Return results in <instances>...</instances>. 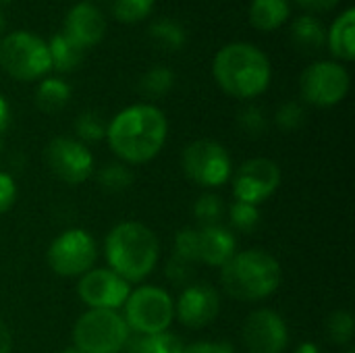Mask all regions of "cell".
I'll return each instance as SVG.
<instances>
[{
	"label": "cell",
	"mask_w": 355,
	"mask_h": 353,
	"mask_svg": "<svg viewBox=\"0 0 355 353\" xmlns=\"http://www.w3.org/2000/svg\"><path fill=\"white\" fill-rule=\"evenodd\" d=\"M168 121L154 104H133L123 108L106 125L110 150L125 164H144L160 154L166 144Z\"/></svg>",
	"instance_id": "cell-1"
},
{
	"label": "cell",
	"mask_w": 355,
	"mask_h": 353,
	"mask_svg": "<svg viewBox=\"0 0 355 353\" xmlns=\"http://www.w3.org/2000/svg\"><path fill=\"white\" fill-rule=\"evenodd\" d=\"M212 75L225 94L239 100H252L268 89L272 67L268 56L254 44L233 42L216 52Z\"/></svg>",
	"instance_id": "cell-2"
},
{
	"label": "cell",
	"mask_w": 355,
	"mask_h": 353,
	"mask_svg": "<svg viewBox=\"0 0 355 353\" xmlns=\"http://www.w3.org/2000/svg\"><path fill=\"white\" fill-rule=\"evenodd\" d=\"M104 254L112 273L127 283H139L156 268L160 243L150 227L125 221L112 227L106 235Z\"/></svg>",
	"instance_id": "cell-3"
},
{
	"label": "cell",
	"mask_w": 355,
	"mask_h": 353,
	"mask_svg": "<svg viewBox=\"0 0 355 353\" xmlns=\"http://www.w3.org/2000/svg\"><path fill=\"white\" fill-rule=\"evenodd\" d=\"M283 273L279 260L266 250L237 252L220 268L223 289L239 302H258L270 298L281 285Z\"/></svg>",
	"instance_id": "cell-4"
},
{
	"label": "cell",
	"mask_w": 355,
	"mask_h": 353,
	"mask_svg": "<svg viewBox=\"0 0 355 353\" xmlns=\"http://www.w3.org/2000/svg\"><path fill=\"white\" fill-rule=\"evenodd\" d=\"M0 67L17 81H35L52 71L48 42L31 31H12L0 37Z\"/></svg>",
	"instance_id": "cell-5"
},
{
	"label": "cell",
	"mask_w": 355,
	"mask_h": 353,
	"mask_svg": "<svg viewBox=\"0 0 355 353\" xmlns=\"http://www.w3.org/2000/svg\"><path fill=\"white\" fill-rule=\"evenodd\" d=\"M131 331L114 310H87L73 327V347L81 353H121Z\"/></svg>",
	"instance_id": "cell-6"
},
{
	"label": "cell",
	"mask_w": 355,
	"mask_h": 353,
	"mask_svg": "<svg viewBox=\"0 0 355 353\" xmlns=\"http://www.w3.org/2000/svg\"><path fill=\"white\" fill-rule=\"evenodd\" d=\"M175 318L173 298L154 285H144L129 293L125 302V322L137 335H156L168 331Z\"/></svg>",
	"instance_id": "cell-7"
},
{
	"label": "cell",
	"mask_w": 355,
	"mask_h": 353,
	"mask_svg": "<svg viewBox=\"0 0 355 353\" xmlns=\"http://www.w3.org/2000/svg\"><path fill=\"white\" fill-rule=\"evenodd\" d=\"M181 169L189 181L200 187H220L233 173V162L227 148L214 139H196L181 154Z\"/></svg>",
	"instance_id": "cell-8"
},
{
	"label": "cell",
	"mask_w": 355,
	"mask_h": 353,
	"mask_svg": "<svg viewBox=\"0 0 355 353\" xmlns=\"http://www.w3.org/2000/svg\"><path fill=\"white\" fill-rule=\"evenodd\" d=\"M349 73L335 60H320L306 67L300 77L302 98L318 108H331L345 100L349 92Z\"/></svg>",
	"instance_id": "cell-9"
},
{
	"label": "cell",
	"mask_w": 355,
	"mask_h": 353,
	"mask_svg": "<svg viewBox=\"0 0 355 353\" xmlns=\"http://www.w3.org/2000/svg\"><path fill=\"white\" fill-rule=\"evenodd\" d=\"M98 250L94 237L83 229L62 231L48 248V266L58 277H81L92 270Z\"/></svg>",
	"instance_id": "cell-10"
},
{
	"label": "cell",
	"mask_w": 355,
	"mask_h": 353,
	"mask_svg": "<svg viewBox=\"0 0 355 353\" xmlns=\"http://www.w3.org/2000/svg\"><path fill=\"white\" fill-rule=\"evenodd\" d=\"M44 158L50 173L67 185H79L94 173L92 152L85 144L73 137H54L46 146Z\"/></svg>",
	"instance_id": "cell-11"
},
{
	"label": "cell",
	"mask_w": 355,
	"mask_h": 353,
	"mask_svg": "<svg viewBox=\"0 0 355 353\" xmlns=\"http://www.w3.org/2000/svg\"><path fill=\"white\" fill-rule=\"evenodd\" d=\"M281 185V169L270 158L245 160L233 177V196L237 202L258 206L266 202Z\"/></svg>",
	"instance_id": "cell-12"
},
{
	"label": "cell",
	"mask_w": 355,
	"mask_h": 353,
	"mask_svg": "<svg viewBox=\"0 0 355 353\" xmlns=\"http://www.w3.org/2000/svg\"><path fill=\"white\" fill-rule=\"evenodd\" d=\"M77 293L89 310H119L125 306L131 287L110 268H92L81 275Z\"/></svg>",
	"instance_id": "cell-13"
},
{
	"label": "cell",
	"mask_w": 355,
	"mask_h": 353,
	"mask_svg": "<svg viewBox=\"0 0 355 353\" xmlns=\"http://www.w3.org/2000/svg\"><path fill=\"white\" fill-rule=\"evenodd\" d=\"M241 337L250 353H283L289 345L287 322L270 308L252 312L243 325Z\"/></svg>",
	"instance_id": "cell-14"
},
{
	"label": "cell",
	"mask_w": 355,
	"mask_h": 353,
	"mask_svg": "<svg viewBox=\"0 0 355 353\" xmlns=\"http://www.w3.org/2000/svg\"><path fill=\"white\" fill-rule=\"evenodd\" d=\"M220 312L218 291L210 285L191 283L183 289L175 306V316L187 329H204L216 320Z\"/></svg>",
	"instance_id": "cell-15"
},
{
	"label": "cell",
	"mask_w": 355,
	"mask_h": 353,
	"mask_svg": "<svg viewBox=\"0 0 355 353\" xmlns=\"http://www.w3.org/2000/svg\"><path fill=\"white\" fill-rule=\"evenodd\" d=\"M62 33L83 50L94 48L106 35L104 12L89 0L77 2L75 6L69 8V12L64 17V31Z\"/></svg>",
	"instance_id": "cell-16"
},
{
	"label": "cell",
	"mask_w": 355,
	"mask_h": 353,
	"mask_svg": "<svg viewBox=\"0 0 355 353\" xmlns=\"http://www.w3.org/2000/svg\"><path fill=\"white\" fill-rule=\"evenodd\" d=\"M198 235V262L223 268L237 254V237L231 229L223 225L200 227Z\"/></svg>",
	"instance_id": "cell-17"
},
{
	"label": "cell",
	"mask_w": 355,
	"mask_h": 353,
	"mask_svg": "<svg viewBox=\"0 0 355 353\" xmlns=\"http://www.w3.org/2000/svg\"><path fill=\"white\" fill-rule=\"evenodd\" d=\"M329 48L335 58L352 62L355 58V8H345L327 33Z\"/></svg>",
	"instance_id": "cell-18"
},
{
	"label": "cell",
	"mask_w": 355,
	"mask_h": 353,
	"mask_svg": "<svg viewBox=\"0 0 355 353\" xmlns=\"http://www.w3.org/2000/svg\"><path fill=\"white\" fill-rule=\"evenodd\" d=\"M289 0H252L250 23L260 31H275L289 19Z\"/></svg>",
	"instance_id": "cell-19"
},
{
	"label": "cell",
	"mask_w": 355,
	"mask_h": 353,
	"mask_svg": "<svg viewBox=\"0 0 355 353\" xmlns=\"http://www.w3.org/2000/svg\"><path fill=\"white\" fill-rule=\"evenodd\" d=\"M48 52H50V62L52 69L58 73H71L75 71L81 60L85 50L79 48L73 40H69L64 33H54L48 42Z\"/></svg>",
	"instance_id": "cell-20"
},
{
	"label": "cell",
	"mask_w": 355,
	"mask_h": 353,
	"mask_svg": "<svg viewBox=\"0 0 355 353\" xmlns=\"http://www.w3.org/2000/svg\"><path fill=\"white\" fill-rule=\"evenodd\" d=\"M185 345L183 341L164 331V333H156V335H129L125 350L127 353H183Z\"/></svg>",
	"instance_id": "cell-21"
},
{
	"label": "cell",
	"mask_w": 355,
	"mask_h": 353,
	"mask_svg": "<svg viewBox=\"0 0 355 353\" xmlns=\"http://www.w3.org/2000/svg\"><path fill=\"white\" fill-rule=\"evenodd\" d=\"M291 37L302 52H316L324 46L327 31L314 15H302L291 25Z\"/></svg>",
	"instance_id": "cell-22"
},
{
	"label": "cell",
	"mask_w": 355,
	"mask_h": 353,
	"mask_svg": "<svg viewBox=\"0 0 355 353\" xmlns=\"http://www.w3.org/2000/svg\"><path fill=\"white\" fill-rule=\"evenodd\" d=\"M71 98V87L60 77H46L35 89V104L44 112H58L67 106Z\"/></svg>",
	"instance_id": "cell-23"
},
{
	"label": "cell",
	"mask_w": 355,
	"mask_h": 353,
	"mask_svg": "<svg viewBox=\"0 0 355 353\" xmlns=\"http://www.w3.org/2000/svg\"><path fill=\"white\" fill-rule=\"evenodd\" d=\"M150 37L154 42H158V46L164 50H181L185 46L187 33L179 21L164 17V19H158L150 25Z\"/></svg>",
	"instance_id": "cell-24"
},
{
	"label": "cell",
	"mask_w": 355,
	"mask_h": 353,
	"mask_svg": "<svg viewBox=\"0 0 355 353\" xmlns=\"http://www.w3.org/2000/svg\"><path fill=\"white\" fill-rule=\"evenodd\" d=\"M98 185L108 191V193H121L125 189H129L133 185V171L125 164V162H110V164H104L98 175Z\"/></svg>",
	"instance_id": "cell-25"
},
{
	"label": "cell",
	"mask_w": 355,
	"mask_h": 353,
	"mask_svg": "<svg viewBox=\"0 0 355 353\" xmlns=\"http://www.w3.org/2000/svg\"><path fill=\"white\" fill-rule=\"evenodd\" d=\"M154 2L156 0H104V4L110 10V15L116 21H121V23L144 21L152 12Z\"/></svg>",
	"instance_id": "cell-26"
},
{
	"label": "cell",
	"mask_w": 355,
	"mask_h": 353,
	"mask_svg": "<svg viewBox=\"0 0 355 353\" xmlns=\"http://www.w3.org/2000/svg\"><path fill=\"white\" fill-rule=\"evenodd\" d=\"M173 85H175V73L168 67H154L139 81V89L148 98H162L173 89Z\"/></svg>",
	"instance_id": "cell-27"
},
{
	"label": "cell",
	"mask_w": 355,
	"mask_h": 353,
	"mask_svg": "<svg viewBox=\"0 0 355 353\" xmlns=\"http://www.w3.org/2000/svg\"><path fill=\"white\" fill-rule=\"evenodd\" d=\"M225 200L216 193H204L198 198L193 206V216L200 223V227H214L220 225L225 216Z\"/></svg>",
	"instance_id": "cell-28"
},
{
	"label": "cell",
	"mask_w": 355,
	"mask_h": 353,
	"mask_svg": "<svg viewBox=\"0 0 355 353\" xmlns=\"http://www.w3.org/2000/svg\"><path fill=\"white\" fill-rule=\"evenodd\" d=\"M75 133L81 144H96L106 137V121L96 110H85L75 121Z\"/></svg>",
	"instance_id": "cell-29"
},
{
	"label": "cell",
	"mask_w": 355,
	"mask_h": 353,
	"mask_svg": "<svg viewBox=\"0 0 355 353\" xmlns=\"http://www.w3.org/2000/svg\"><path fill=\"white\" fill-rule=\"evenodd\" d=\"M229 223L239 233H252L260 225V210L258 206L235 200L229 208Z\"/></svg>",
	"instance_id": "cell-30"
},
{
	"label": "cell",
	"mask_w": 355,
	"mask_h": 353,
	"mask_svg": "<svg viewBox=\"0 0 355 353\" xmlns=\"http://www.w3.org/2000/svg\"><path fill=\"white\" fill-rule=\"evenodd\" d=\"M327 335L337 345H347L354 339V316L347 310H337L327 320Z\"/></svg>",
	"instance_id": "cell-31"
},
{
	"label": "cell",
	"mask_w": 355,
	"mask_h": 353,
	"mask_svg": "<svg viewBox=\"0 0 355 353\" xmlns=\"http://www.w3.org/2000/svg\"><path fill=\"white\" fill-rule=\"evenodd\" d=\"M237 125L250 137H260L266 131L268 121H266V114H264V110L260 106H245L237 114Z\"/></svg>",
	"instance_id": "cell-32"
},
{
	"label": "cell",
	"mask_w": 355,
	"mask_h": 353,
	"mask_svg": "<svg viewBox=\"0 0 355 353\" xmlns=\"http://www.w3.org/2000/svg\"><path fill=\"white\" fill-rule=\"evenodd\" d=\"M275 121H277L279 129H283V131H295V129H300L306 123V108L300 102H295V100L285 102L277 110Z\"/></svg>",
	"instance_id": "cell-33"
},
{
	"label": "cell",
	"mask_w": 355,
	"mask_h": 353,
	"mask_svg": "<svg viewBox=\"0 0 355 353\" xmlns=\"http://www.w3.org/2000/svg\"><path fill=\"white\" fill-rule=\"evenodd\" d=\"M166 279L179 287H187L191 285V279H193V264L173 256L166 264Z\"/></svg>",
	"instance_id": "cell-34"
},
{
	"label": "cell",
	"mask_w": 355,
	"mask_h": 353,
	"mask_svg": "<svg viewBox=\"0 0 355 353\" xmlns=\"http://www.w3.org/2000/svg\"><path fill=\"white\" fill-rule=\"evenodd\" d=\"M17 200V183L8 173L0 171V214L8 212Z\"/></svg>",
	"instance_id": "cell-35"
},
{
	"label": "cell",
	"mask_w": 355,
	"mask_h": 353,
	"mask_svg": "<svg viewBox=\"0 0 355 353\" xmlns=\"http://www.w3.org/2000/svg\"><path fill=\"white\" fill-rule=\"evenodd\" d=\"M183 353H233V345L227 341H200L185 345Z\"/></svg>",
	"instance_id": "cell-36"
},
{
	"label": "cell",
	"mask_w": 355,
	"mask_h": 353,
	"mask_svg": "<svg viewBox=\"0 0 355 353\" xmlns=\"http://www.w3.org/2000/svg\"><path fill=\"white\" fill-rule=\"evenodd\" d=\"M300 6H304L306 10H312V12H329L333 10L341 0H295Z\"/></svg>",
	"instance_id": "cell-37"
},
{
	"label": "cell",
	"mask_w": 355,
	"mask_h": 353,
	"mask_svg": "<svg viewBox=\"0 0 355 353\" xmlns=\"http://www.w3.org/2000/svg\"><path fill=\"white\" fill-rule=\"evenodd\" d=\"M12 352V335L8 331V327L0 320V353Z\"/></svg>",
	"instance_id": "cell-38"
},
{
	"label": "cell",
	"mask_w": 355,
	"mask_h": 353,
	"mask_svg": "<svg viewBox=\"0 0 355 353\" xmlns=\"http://www.w3.org/2000/svg\"><path fill=\"white\" fill-rule=\"evenodd\" d=\"M8 121H10V108H8V102L4 96H0V135L4 133V129L8 127Z\"/></svg>",
	"instance_id": "cell-39"
},
{
	"label": "cell",
	"mask_w": 355,
	"mask_h": 353,
	"mask_svg": "<svg viewBox=\"0 0 355 353\" xmlns=\"http://www.w3.org/2000/svg\"><path fill=\"white\" fill-rule=\"evenodd\" d=\"M295 353H320V350H318L316 343H302Z\"/></svg>",
	"instance_id": "cell-40"
},
{
	"label": "cell",
	"mask_w": 355,
	"mask_h": 353,
	"mask_svg": "<svg viewBox=\"0 0 355 353\" xmlns=\"http://www.w3.org/2000/svg\"><path fill=\"white\" fill-rule=\"evenodd\" d=\"M4 25H6V19H4V12L0 10V37H2V31H4Z\"/></svg>",
	"instance_id": "cell-41"
},
{
	"label": "cell",
	"mask_w": 355,
	"mask_h": 353,
	"mask_svg": "<svg viewBox=\"0 0 355 353\" xmlns=\"http://www.w3.org/2000/svg\"><path fill=\"white\" fill-rule=\"evenodd\" d=\"M60 353H81L79 350H75V347H67V350H62Z\"/></svg>",
	"instance_id": "cell-42"
},
{
	"label": "cell",
	"mask_w": 355,
	"mask_h": 353,
	"mask_svg": "<svg viewBox=\"0 0 355 353\" xmlns=\"http://www.w3.org/2000/svg\"><path fill=\"white\" fill-rule=\"evenodd\" d=\"M343 353H355V347H347Z\"/></svg>",
	"instance_id": "cell-43"
},
{
	"label": "cell",
	"mask_w": 355,
	"mask_h": 353,
	"mask_svg": "<svg viewBox=\"0 0 355 353\" xmlns=\"http://www.w3.org/2000/svg\"><path fill=\"white\" fill-rule=\"evenodd\" d=\"M10 0H0V4H8Z\"/></svg>",
	"instance_id": "cell-44"
}]
</instances>
